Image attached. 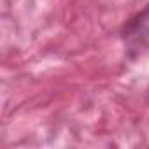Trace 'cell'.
<instances>
[{
    "label": "cell",
    "instance_id": "cell-1",
    "mask_svg": "<svg viewBox=\"0 0 149 149\" xmlns=\"http://www.w3.org/2000/svg\"><path fill=\"white\" fill-rule=\"evenodd\" d=\"M123 37L130 53L140 54L149 51V6L125 25Z\"/></svg>",
    "mask_w": 149,
    "mask_h": 149
}]
</instances>
